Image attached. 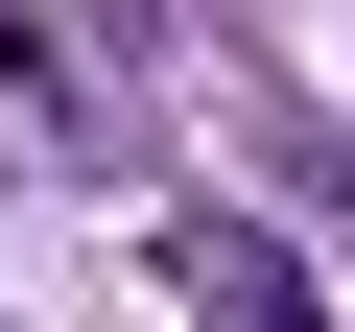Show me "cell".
Listing matches in <instances>:
<instances>
[{
	"instance_id": "1",
	"label": "cell",
	"mask_w": 355,
	"mask_h": 332,
	"mask_svg": "<svg viewBox=\"0 0 355 332\" xmlns=\"http://www.w3.org/2000/svg\"><path fill=\"white\" fill-rule=\"evenodd\" d=\"M190 332H331V308H308V261L261 214H190Z\"/></svg>"
}]
</instances>
